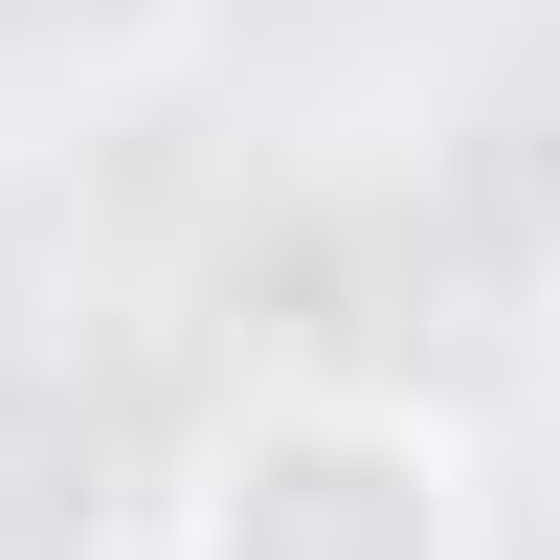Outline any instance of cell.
<instances>
[{"label": "cell", "mask_w": 560, "mask_h": 560, "mask_svg": "<svg viewBox=\"0 0 560 560\" xmlns=\"http://www.w3.org/2000/svg\"><path fill=\"white\" fill-rule=\"evenodd\" d=\"M179 560H493V448L404 382H247L179 471Z\"/></svg>", "instance_id": "obj_1"}]
</instances>
